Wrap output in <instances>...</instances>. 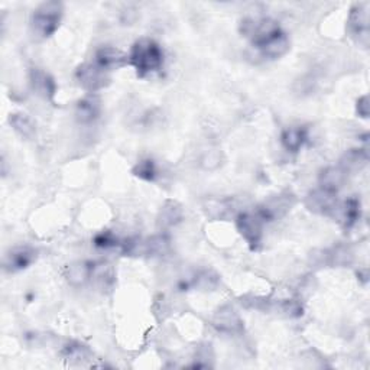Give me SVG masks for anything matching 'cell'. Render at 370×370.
<instances>
[{
	"label": "cell",
	"mask_w": 370,
	"mask_h": 370,
	"mask_svg": "<svg viewBox=\"0 0 370 370\" xmlns=\"http://www.w3.org/2000/svg\"><path fill=\"white\" fill-rule=\"evenodd\" d=\"M220 284V276L211 269H203L194 273L189 281H182L181 290H199V291H214Z\"/></svg>",
	"instance_id": "obj_17"
},
{
	"label": "cell",
	"mask_w": 370,
	"mask_h": 370,
	"mask_svg": "<svg viewBox=\"0 0 370 370\" xmlns=\"http://www.w3.org/2000/svg\"><path fill=\"white\" fill-rule=\"evenodd\" d=\"M171 250V240L165 233L155 235L149 239H145V256L161 258Z\"/></svg>",
	"instance_id": "obj_23"
},
{
	"label": "cell",
	"mask_w": 370,
	"mask_h": 370,
	"mask_svg": "<svg viewBox=\"0 0 370 370\" xmlns=\"http://www.w3.org/2000/svg\"><path fill=\"white\" fill-rule=\"evenodd\" d=\"M92 63L99 65L102 70L112 73L117 71L120 68H125L129 65V57L122 50L116 48V46L105 45L96 50L95 57H92Z\"/></svg>",
	"instance_id": "obj_11"
},
{
	"label": "cell",
	"mask_w": 370,
	"mask_h": 370,
	"mask_svg": "<svg viewBox=\"0 0 370 370\" xmlns=\"http://www.w3.org/2000/svg\"><path fill=\"white\" fill-rule=\"evenodd\" d=\"M211 326L218 333L227 336H240L245 332V322L240 314L231 305H223L214 312Z\"/></svg>",
	"instance_id": "obj_8"
},
{
	"label": "cell",
	"mask_w": 370,
	"mask_h": 370,
	"mask_svg": "<svg viewBox=\"0 0 370 370\" xmlns=\"http://www.w3.org/2000/svg\"><path fill=\"white\" fill-rule=\"evenodd\" d=\"M92 269H95V263H91V262H87V260L73 262L71 265H68L67 272H65L67 282L74 288L84 287L87 282L91 281Z\"/></svg>",
	"instance_id": "obj_18"
},
{
	"label": "cell",
	"mask_w": 370,
	"mask_h": 370,
	"mask_svg": "<svg viewBox=\"0 0 370 370\" xmlns=\"http://www.w3.org/2000/svg\"><path fill=\"white\" fill-rule=\"evenodd\" d=\"M297 204V197L291 191H284L276 196H270L262 204L258 206L256 214L263 223H270L285 217Z\"/></svg>",
	"instance_id": "obj_5"
},
{
	"label": "cell",
	"mask_w": 370,
	"mask_h": 370,
	"mask_svg": "<svg viewBox=\"0 0 370 370\" xmlns=\"http://www.w3.org/2000/svg\"><path fill=\"white\" fill-rule=\"evenodd\" d=\"M369 162V148H353L349 149L340 159L339 166H342L346 174H356L361 171Z\"/></svg>",
	"instance_id": "obj_21"
},
{
	"label": "cell",
	"mask_w": 370,
	"mask_h": 370,
	"mask_svg": "<svg viewBox=\"0 0 370 370\" xmlns=\"http://www.w3.org/2000/svg\"><path fill=\"white\" fill-rule=\"evenodd\" d=\"M103 106L99 95H87L81 97L75 105V119L81 125L95 123L102 115Z\"/></svg>",
	"instance_id": "obj_14"
},
{
	"label": "cell",
	"mask_w": 370,
	"mask_h": 370,
	"mask_svg": "<svg viewBox=\"0 0 370 370\" xmlns=\"http://www.w3.org/2000/svg\"><path fill=\"white\" fill-rule=\"evenodd\" d=\"M339 203L337 193L318 187L310 191L304 200V206L308 211L318 216H329L332 217L336 206Z\"/></svg>",
	"instance_id": "obj_9"
},
{
	"label": "cell",
	"mask_w": 370,
	"mask_h": 370,
	"mask_svg": "<svg viewBox=\"0 0 370 370\" xmlns=\"http://www.w3.org/2000/svg\"><path fill=\"white\" fill-rule=\"evenodd\" d=\"M92 243H95V246L99 249H113V248H120L122 240H119V238L113 233V231L103 230L95 236Z\"/></svg>",
	"instance_id": "obj_26"
},
{
	"label": "cell",
	"mask_w": 370,
	"mask_h": 370,
	"mask_svg": "<svg viewBox=\"0 0 370 370\" xmlns=\"http://www.w3.org/2000/svg\"><path fill=\"white\" fill-rule=\"evenodd\" d=\"M129 67L136 71L139 78H147L151 74H155L162 70L165 54L162 46L152 38L137 39L127 54Z\"/></svg>",
	"instance_id": "obj_2"
},
{
	"label": "cell",
	"mask_w": 370,
	"mask_h": 370,
	"mask_svg": "<svg viewBox=\"0 0 370 370\" xmlns=\"http://www.w3.org/2000/svg\"><path fill=\"white\" fill-rule=\"evenodd\" d=\"M332 217L336 218L343 230H352L361 217L360 200L356 197H350L344 201H339Z\"/></svg>",
	"instance_id": "obj_13"
},
{
	"label": "cell",
	"mask_w": 370,
	"mask_h": 370,
	"mask_svg": "<svg viewBox=\"0 0 370 370\" xmlns=\"http://www.w3.org/2000/svg\"><path fill=\"white\" fill-rule=\"evenodd\" d=\"M236 228L250 250H258L263 239V221L256 213H239L236 220Z\"/></svg>",
	"instance_id": "obj_6"
},
{
	"label": "cell",
	"mask_w": 370,
	"mask_h": 370,
	"mask_svg": "<svg viewBox=\"0 0 370 370\" xmlns=\"http://www.w3.org/2000/svg\"><path fill=\"white\" fill-rule=\"evenodd\" d=\"M347 32L349 35L363 48L369 46V4H356L350 9L347 19Z\"/></svg>",
	"instance_id": "obj_7"
},
{
	"label": "cell",
	"mask_w": 370,
	"mask_h": 370,
	"mask_svg": "<svg viewBox=\"0 0 370 370\" xmlns=\"http://www.w3.org/2000/svg\"><path fill=\"white\" fill-rule=\"evenodd\" d=\"M220 164H221V152L218 149H211L206 152L204 157L201 158V166L206 171H214L220 166Z\"/></svg>",
	"instance_id": "obj_27"
},
{
	"label": "cell",
	"mask_w": 370,
	"mask_h": 370,
	"mask_svg": "<svg viewBox=\"0 0 370 370\" xmlns=\"http://www.w3.org/2000/svg\"><path fill=\"white\" fill-rule=\"evenodd\" d=\"M58 354L64 361L70 364H84L85 361H90L95 357V353L91 352V349L87 344L77 340L67 342L61 347Z\"/></svg>",
	"instance_id": "obj_16"
},
{
	"label": "cell",
	"mask_w": 370,
	"mask_h": 370,
	"mask_svg": "<svg viewBox=\"0 0 370 370\" xmlns=\"http://www.w3.org/2000/svg\"><path fill=\"white\" fill-rule=\"evenodd\" d=\"M29 85L33 91V95L41 97L45 102L53 103L57 95V83L54 77L43 71L42 68H31L29 71Z\"/></svg>",
	"instance_id": "obj_10"
},
{
	"label": "cell",
	"mask_w": 370,
	"mask_h": 370,
	"mask_svg": "<svg viewBox=\"0 0 370 370\" xmlns=\"http://www.w3.org/2000/svg\"><path fill=\"white\" fill-rule=\"evenodd\" d=\"M184 220V208L178 201L166 200L158 213V226L162 230L175 227Z\"/></svg>",
	"instance_id": "obj_20"
},
{
	"label": "cell",
	"mask_w": 370,
	"mask_h": 370,
	"mask_svg": "<svg viewBox=\"0 0 370 370\" xmlns=\"http://www.w3.org/2000/svg\"><path fill=\"white\" fill-rule=\"evenodd\" d=\"M132 174L142 181L154 182L158 176L157 162L152 158H144L141 161H137L136 165L132 168Z\"/></svg>",
	"instance_id": "obj_24"
},
{
	"label": "cell",
	"mask_w": 370,
	"mask_h": 370,
	"mask_svg": "<svg viewBox=\"0 0 370 370\" xmlns=\"http://www.w3.org/2000/svg\"><path fill=\"white\" fill-rule=\"evenodd\" d=\"M347 179V174L342 166H327L324 168L319 175H318V184L319 187L339 193L340 189H343V185Z\"/></svg>",
	"instance_id": "obj_19"
},
{
	"label": "cell",
	"mask_w": 370,
	"mask_h": 370,
	"mask_svg": "<svg viewBox=\"0 0 370 370\" xmlns=\"http://www.w3.org/2000/svg\"><path fill=\"white\" fill-rule=\"evenodd\" d=\"M137 18V12L136 9H132V8H127L126 11L122 12V22L125 25H132Z\"/></svg>",
	"instance_id": "obj_29"
},
{
	"label": "cell",
	"mask_w": 370,
	"mask_h": 370,
	"mask_svg": "<svg viewBox=\"0 0 370 370\" xmlns=\"http://www.w3.org/2000/svg\"><path fill=\"white\" fill-rule=\"evenodd\" d=\"M9 125L22 139H26V141H32V139L36 137V132H38L36 123L29 115H26L23 112L11 115Z\"/></svg>",
	"instance_id": "obj_22"
},
{
	"label": "cell",
	"mask_w": 370,
	"mask_h": 370,
	"mask_svg": "<svg viewBox=\"0 0 370 370\" xmlns=\"http://www.w3.org/2000/svg\"><path fill=\"white\" fill-rule=\"evenodd\" d=\"M281 145L290 154H298L308 141V129L305 126H290L281 133Z\"/></svg>",
	"instance_id": "obj_15"
},
{
	"label": "cell",
	"mask_w": 370,
	"mask_h": 370,
	"mask_svg": "<svg viewBox=\"0 0 370 370\" xmlns=\"http://www.w3.org/2000/svg\"><path fill=\"white\" fill-rule=\"evenodd\" d=\"M239 32L250 41L255 57L262 61L280 60L291 48L287 32L270 18L246 16L239 23Z\"/></svg>",
	"instance_id": "obj_1"
},
{
	"label": "cell",
	"mask_w": 370,
	"mask_h": 370,
	"mask_svg": "<svg viewBox=\"0 0 370 370\" xmlns=\"http://www.w3.org/2000/svg\"><path fill=\"white\" fill-rule=\"evenodd\" d=\"M64 16V4L57 0L43 2L35 8L31 15V32L38 39L51 38L60 28Z\"/></svg>",
	"instance_id": "obj_3"
},
{
	"label": "cell",
	"mask_w": 370,
	"mask_h": 370,
	"mask_svg": "<svg viewBox=\"0 0 370 370\" xmlns=\"http://www.w3.org/2000/svg\"><path fill=\"white\" fill-rule=\"evenodd\" d=\"M38 258V252L25 245V246H15L9 252H6L4 258V269L9 273H16L21 270L28 269Z\"/></svg>",
	"instance_id": "obj_12"
},
{
	"label": "cell",
	"mask_w": 370,
	"mask_h": 370,
	"mask_svg": "<svg viewBox=\"0 0 370 370\" xmlns=\"http://www.w3.org/2000/svg\"><path fill=\"white\" fill-rule=\"evenodd\" d=\"M75 80L78 83V85L90 92V95H97L99 91L105 90L112 78H110V73L102 70L99 65H96L95 63H84L80 64L75 70Z\"/></svg>",
	"instance_id": "obj_4"
},
{
	"label": "cell",
	"mask_w": 370,
	"mask_h": 370,
	"mask_svg": "<svg viewBox=\"0 0 370 370\" xmlns=\"http://www.w3.org/2000/svg\"><path fill=\"white\" fill-rule=\"evenodd\" d=\"M356 113L363 117L367 119L369 113H370V106H369V97L367 96H361L357 103H356Z\"/></svg>",
	"instance_id": "obj_28"
},
{
	"label": "cell",
	"mask_w": 370,
	"mask_h": 370,
	"mask_svg": "<svg viewBox=\"0 0 370 370\" xmlns=\"http://www.w3.org/2000/svg\"><path fill=\"white\" fill-rule=\"evenodd\" d=\"M273 312L284 315L287 318H298L302 315L304 308L297 300H280L275 302Z\"/></svg>",
	"instance_id": "obj_25"
}]
</instances>
